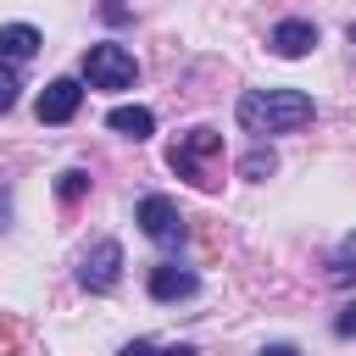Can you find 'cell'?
Returning a JSON list of instances; mask_svg holds the SVG:
<instances>
[{
    "label": "cell",
    "mask_w": 356,
    "mask_h": 356,
    "mask_svg": "<svg viewBox=\"0 0 356 356\" xmlns=\"http://www.w3.org/2000/svg\"><path fill=\"white\" fill-rule=\"evenodd\" d=\"M273 167H278V156H273V150H267V145H256V150H250V156H245V161H239V172H245V178H267V172H273Z\"/></svg>",
    "instance_id": "4fadbf2b"
},
{
    "label": "cell",
    "mask_w": 356,
    "mask_h": 356,
    "mask_svg": "<svg viewBox=\"0 0 356 356\" xmlns=\"http://www.w3.org/2000/svg\"><path fill=\"white\" fill-rule=\"evenodd\" d=\"M312 122V95L306 89H250L239 95V128L245 134H295Z\"/></svg>",
    "instance_id": "6da1fadb"
},
{
    "label": "cell",
    "mask_w": 356,
    "mask_h": 356,
    "mask_svg": "<svg viewBox=\"0 0 356 356\" xmlns=\"http://www.w3.org/2000/svg\"><path fill=\"white\" fill-rule=\"evenodd\" d=\"M28 56H39V28L6 22L0 28V61H28Z\"/></svg>",
    "instance_id": "30bf717a"
},
{
    "label": "cell",
    "mask_w": 356,
    "mask_h": 356,
    "mask_svg": "<svg viewBox=\"0 0 356 356\" xmlns=\"http://www.w3.org/2000/svg\"><path fill=\"white\" fill-rule=\"evenodd\" d=\"M83 189H89V172H78V167H67V172H61V184H56V195H61V200H78Z\"/></svg>",
    "instance_id": "5bb4252c"
},
{
    "label": "cell",
    "mask_w": 356,
    "mask_h": 356,
    "mask_svg": "<svg viewBox=\"0 0 356 356\" xmlns=\"http://www.w3.org/2000/svg\"><path fill=\"white\" fill-rule=\"evenodd\" d=\"M267 44H273V50H278L284 61H300V56H306V50L317 44V28H312L306 17H284V22L273 28V39H267Z\"/></svg>",
    "instance_id": "52a82bcc"
},
{
    "label": "cell",
    "mask_w": 356,
    "mask_h": 356,
    "mask_svg": "<svg viewBox=\"0 0 356 356\" xmlns=\"http://www.w3.org/2000/svg\"><path fill=\"white\" fill-rule=\"evenodd\" d=\"M217 150H222V134H217V128H189V134L172 145V156H167V161H172V172H178V178H189V184L211 189V178L200 172V161H206V156H217Z\"/></svg>",
    "instance_id": "3957f363"
},
{
    "label": "cell",
    "mask_w": 356,
    "mask_h": 356,
    "mask_svg": "<svg viewBox=\"0 0 356 356\" xmlns=\"http://www.w3.org/2000/svg\"><path fill=\"white\" fill-rule=\"evenodd\" d=\"M17 95H22V78H17V61H0V117L17 106Z\"/></svg>",
    "instance_id": "7c38bea8"
},
{
    "label": "cell",
    "mask_w": 356,
    "mask_h": 356,
    "mask_svg": "<svg viewBox=\"0 0 356 356\" xmlns=\"http://www.w3.org/2000/svg\"><path fill=\"white\" fill-rule=\"evenodd\" d=\"M334 284H356V234H345L334 250Z\"/></svg>",
    "instance_id": "8fae6325"
},
{
    "label": "cell",
    "mask_w": 356,
    "mask_h": 356,
    "mask_svg": "<svg viewBox=\"0 0 356 356\" xmlns=\"http://www.w3.org/2000/svg\"><path fill=\"white\" fill-rule=\"evenodd\" d=\"M134 217H139V228H145L156 245H178V239H184V217H178V206H172L167 195H145Z\"/></svg>",
    "instance_id": "277c9868"
},
{
    "label": "cell",
    "mask_w": 356,
    "mask_h": 356,
    "mask_svg": "<svg viewBox=\"0 0 356 356\" xmlns=\"http://www.w3.org/2000/svg\"><path fill=\"white\" fill-rule=\"evenodd\" d=\"M117 273H122V245H117V239H100V245L83 256L78 284H83V289H95V295H106V289L117 284Z\"/></svg>",
    "instance_id": "5b68a950"
},
{
    "label": "cell",
    "mask_w": 356,
    "mask_h": 356,
    "mask_svg": "<svg viewBox=\"0 0 356 356\" xmlns=\"http://www.w3.org/2000/svg\"><path fill=\"white\" fill-rule=\"evenodd\" d=\"M83 78H89V89H128V83L139 78V67H134V56H128L122 44H89Z\"/></svg>",
    "instance_id": "7a4b0ae2"
},
{
    "label": "cell",
    "mask_w": 356,
    "mask_h": 356,
    "mask_svg": "<svg viewBox=\"0 0 356 356\" xmlns=\"http://www.w3.org/2000/svg\"><path fill=\"white\" fill-rule=\"evenodd\" d=\"M106 128L122 134V139H150V134H156V117H150V106H117V111L106 117Z\"/></svg>",
    "instance_id": "9c48e42d"
},
{
    "label": "cell",
    "mask_w": 356,
    "mask_h": 356,
    "mask_svg": "<svg viewBox=\"0 0 356 356\" xmlns=\"http://www.w3.org/2000/svg\"><path fill=\"white\" fill-rule=\"evenodd\" d=\"M334 334H339V339H350V334H356V306H339V317H334Z\"/></svg>",
    "instance_id": "9a60e30c"
},
{
    "label": "cell",
    "mask_w": 356,
    "mask_h": 356,
    "mask_svg": "<svg viewBox=\"0 0 356 356\" xmlns=\"http://www.w3.org/2000/svg\"><path fill=\"white\" fill-rule=\"evenodd\" d=\"M350 44H356V22H350Z\"/></svg>",
    "instance_id": "2e32d148"
},
{
    "label": "cell",
    "mask_w": 356,
    "mask_h": 356,
    "mask_svg": "<svg viewBox=\"0 0 356 356\" xmlns=\"http://www.w3.org/2000/svg\"><path fill=\"white\" fill-rule=\"evenodd\" d=\"M78 100H83V83L78 78H50L44 95H39V122H72L78 117Z\"/></svg>",
    "instance_id": "8992f818"
},
{
    "label": "cell",
    "mask_w": 356,
    "mask_h": 356,
    "mask_svg": "<svg viewBox=\"0 0 356 356\" xmlns=\"http://www.w3.org/2000/svg\"><path fill=\"white\" fill-rule=\"evenodd\" d=\"M195 289H200L195 273H184V267H172V261L150 267V300H189Z\"/></svg>",
    "instance_id": "ba28073f"
}]
</instances>
